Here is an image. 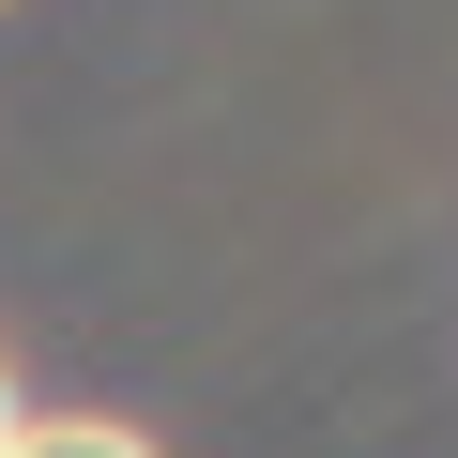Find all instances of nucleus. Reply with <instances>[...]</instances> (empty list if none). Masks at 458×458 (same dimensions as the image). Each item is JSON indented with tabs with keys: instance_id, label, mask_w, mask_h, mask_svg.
I'll use <instances>...</instances> for the list:
<instances>
[{
	"instance_id": "obj_1",
	"label": "nucleus",
	"mask_w": 458,
	"mask_h": 458,
	"mask_svg": "<svg viewBox=\"0 0 458 458\" xmlns=\"http://www.w3.org/2000/svg\"><path fill=\"white\" fill-rule=\"evenodd\" d=\"M0 458H153V443H138V428H92V412H47V428L16 412V428H0Z\"/></svg>"
},
{
	"instance_id": "obj_2",
	"label": "nucleus",
	"mask_w": 458,
	"mask_h": 458,
	"mask_svg": "<svg viewBox=\"0 0 458 458\" xmlns=\"http://www.w3.org/2000/svg\"><path fill=\"white\" fill-rule=\"evenodd\" d=\"M0 428H16V367H0Z\"/></svg>"
}]
</instances>
